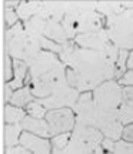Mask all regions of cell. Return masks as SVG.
<instances>
[{
	"label": "cell",
	"instance_id": "obj_13",
	"mask_svg": "<svg viewBox=\"0 0 133 154\" xmlns=\"http://www.w3.org/2000/svg\"><path fill=\"white\" fill-rule=\"evenodd\" d=\"M43 36L50 38V40H53V42H56V43H59V44L66 43L67 40H69L65 29L62 26V23L56 22V20H46V19H44Z\"/></svg>",
	"mask_w": 133,
	"mask_h": 154
},
{
	"label": "cell",
	"instance_id": "obj_30",
	"mask_svg": "<svg viewBox=\"0 0 133 154\" xmlns=\"http://www.w3.org/2000/svg\"><path fill=\"white\" fill-rule=\"evenodd\" d=\"M6 154H33L30 153L27 149H24L23 146H14V147H7V150H6Z\"/></svg>",
	"mask_w": 133,
	"mask_h": 154
},
{
	"label": "cell",
	"instance_id": "obj_19",
	"mask_svg": "<svg viewBox=\"0 0 133 154\" xmlns=\"http://www.w3.org/2000/svg\"><path fill=\"white\" fill-rule=\"evenodd\" d=\"M129 53L128 50H120L119 51V57H117V61H116V72H115V79H120L123 77V74L128 72V60H129Z\"/></svg>",
	"mask_w": 133,
	"mask_h": 154
},
{
	"label": "cell",
	"instance_id": "obj_16",
	"mask_svg": "<svg viewBox=\"0 0 133 154\" xmlns=\"http://www.w3.org/2000/svg\"><path fill=\"white\" fill-rule=\"evenodd\" d=\"M42 9V3L40 2H20L19 7L16 9L19 19H22L23 22H27L32 17L37 16V13Z\"/></svg>",
	"mask_w": 133,
	"mask_h": 154
},
{
	"label": "cell",
	"instance_id": "obj_28",
	"mask_svg": "<svg viewBox=\"0 0 133 154\" xmlns=\"http://www.w3.org/2000/svg\"><path fill=\"white\" fill-rule=\"evenodd\" d=\"M117 83L120 86H128V87H133V70H128V72L123 74V77H120Z\"/></svg>",
	"mask_w": 133,
	"mask_h": 154
},
{
	"label": "cell",
	"instance_id": "obj_3",
	"mask_svg": "<svg viewBox=\"0 0 133 154\" xmlns=\"http://www.w3.org/2000/svg\"><path fill=\"white\" fill-rule=\"evenodd\" d=\"M6 47L13 60H22L27 64H30L42 51L40 40L26 33L24 26L20 22L6 30Z\"/></svg>",
	"mask_w": 133,
	"mask_h": 154
},
{
	"label": "cell",
	"instance_id": "obj_31",
	"mask_svg": "<svg viewBox=\"0 0 133 154\" xmlns=\"http://www.w3.org/2000/svg\"><path fill=\"white\" fill-rule=\"evenodd\" d=\"M115 143H116V141H113L112 138L105 137L103 140H102V144H100V146H102V149H103V150L113 153V151H115Z\"/></svg>",
	"mask_w": 133,
	"mask_h": 154
},
{
	"label": "cell",
	"instance_id": "obj_11",
	"mask_svg": "<svg viewBox=\"0 0 133 154\" xmlns=\"http://www.w3.org/2000/svg\"><path fill=\"white\" fill-rule=\"evenodd\" d=\"M19 144L33 154H52V150H53L52 141H49L47 138L39 137L36 134H32L29 131L22 133Z\"/></svg>",
	"mask_w": 133,
	"mask_h": 154
},
{
	"label": "cell",
	"instance_id": "obj_20",
	"mask_svg": "<svg viewBox=\"0 0 133 154\" xmlns=\"http://www.w3.org/2000/svg\"><path fill=\"white\" fill-rule=\"evenodd\" d=\"M24 110H26L27 116H32L34 119H46V114H47V111H49L44 106L40 104L37 100H34L30 104H27Z\"/></svg>",
	"mask_w": 133,
	"mask_h": 154
},
{
	"label": "cell",
	"instance_id": "obj_2",
	"mask_svg": "<svg viewBox=\"0 0 133 154\" xmlns=\"http://www.w3.org/2000/svg\"><path fill=\"white\" fill-rule=\"evenodd\" d=\"M66 14L62 26L69 40H74L78 34L99 32L103 29V14L96 11V3H65Z\"/></svg>",
	"mask_w": 133,
	"mask_h": 154
},
{
	"label": "cell",
	"instance_id": "obj_34",
	"mask_svg": "<svg viewBox=\"0 0 133 154\" xmlns=\"http://www.w3.org/2000/svg\"><path fill=\"white\" fill-rule=\"evenodd\" d=\"M93 154H113V153H110V151H106V150L102 149V146H99V147L93 151Z\"/></svg>",
	"mask_w": 133,
	"mask_h": 154
},
{
	"label": "cell",
	"instance_id": "obj_5",
	"mask_svg": "<svg viewBox=\"0 0 133 154\" xmlns=\"http://www.w3.org/2000/svg\"><path fill=\"white\" fill-rule=\"evenodd\" d=\"M103 138L105 136L100 130L76 123L70 136V141L62 154H93L94 150L102 144Z\"/></svg>",
	"mask_w": 133,
	"mask_h": 154
},
{
	"label": "cell",
	"instance_id": "obj_22",
	"mask_svg": "<svg viewBox=\"0 0 133 154\" xmlns=\"http://www.w3.org/2000/svg\"><path fill=\"white\" fill-rule=\"evenodd\" d=\"M119 120L123 126L126 124H132L133 123V107H129L126 104L120 106V110H119Z\"/></svg>",
	"mask_w": 133,
	"mask_h": 154
},
{
	"label": "cell",
	"instance_id": "obj_18",
	"mask_svg": "<svg viewBox=\"0 0 133 154\" xmlns=\"http://www.w3.org/2000/svg\"><path fill=\"white\" fill-rule=\"evenodd\" d=\"M26 117V110L11 104L5 106V120L6 124H20Z\"/></svg>",
	"mask_w": 133,
	"mask_h": 154
},
{
	"label": "cell",
	"instance_id": "obj_29",
	"mask_svg": "<svg viewBox=\"0 0 133 154\" xmlns=\"http://www.w3.org/2000/svg\"><path fill=\"white\" fill-rule=\"evenodd\" d=\"M122 140L129 141V143H133V123L132 124H126V126L123 127Z\"/></svg>",
	"mask_w": 133,
	"mask_h": 154
},
{
	"label": "cell",
	"instance_id": "obj_27",
	"mask_svg": "<svg viewBox=\"0 0 133 154\" xmlns=\"http://www.w3.org/2000/svg\"><path fill=\"white\" fill-rule=\"evenodd\" d=\"M122 96H123V104L133 107V87H122Z\"/></svg>",
	"mask_w": 133,
	"mask_h": 154
},
{
	"label": "cell",
	"instance_id": "obj_14",
	"mask_svg": "<svg viewBox=\"0 0 133 154\" xmlns=\"http://www.w3.org/2000/svg\"><path fill=\"white\" fill-rule=\"evenodd\" d=\"M29 64L22 60H13V80L9 82V87H11L14 91L19 88L24 87V80L29 74Z\"/></svg>",
	"mask_w": 133,
	"mask_h": 154
},
{
	"label": "cell",
	"instance_id": "obj_21",
	"mask_svg": "<svg viewBox=\"0 0 133 154\" xmlns=\"http://www.w3.org/2000/svg\"><path fill=\"white\" fill-rule=\"evenodd\" d=\"M39 40H40V44H42V49L46 50V51H52V53H55V54L59 56L62 53V50H63V44L56 43V42L44 37V36L39 37Z\"/></svg>",
	"mask_w": 133,
	"mask_h": 154
},
{
	"label": "cell",
	"instance_id": "obj_35",
	"mask_svg": "<svg viewBox=\"0 0 133 154\" xmlns=\"http://www.w3.org/2000/svg\"><path fill=\"white\" fill-rule=\"evenodd\" d=\"M128 70H133V51L129 54V60H128Z\"/></svg>",
	"mask_w": 133,
	"mask_h": 154
},
{
	"label": "cell",
	"instance_id": "obj_7",
	"mask_svg": "<svg viewBox=\"0 0 133 154\" xmlns=\"http://www.w3.org/2000/svg\"><path fill=\"white\" fill-rule=\"evenodd\" d=\"M46 120L49 123L52 137H55L59 134L73 131L76 124V116L73 109H57V110L47 111Z\"/></svg>",
	"mask_w": 133,
	"mask_h": 154
},
{
	"label": "cell",
	"instance_id": "obj_24",
	"mask_svg": "<svg viewBox=\"0 0 133 154\" xmlns=\"http://www.w3.org/2000/svg\"><path fill=\"white\" fill-rule=\"evenodd\" d=\"M70 136H72V133H65V134H59V136L52 137V146L59 150H65V147L70 141Z\"/></svg>",
	"mask_w": 133,
	"mask_h": 154
},
{
	"label": "cell",
	"instance_id": "obj_33",
	"mask_svg": "<svg viewBox=\"0 0 133 154\" xmlns=\"http://www.w3.org/2000/svg\"><path fill=\"white\" fill-rule=\"evenodd\" d=\"M20 5V2H3V6H5V9H13V7H19Z\"/></svg>",
	"mask_w": 133,
	"mask_h": 154
},
{
	"label": "cell",
	"instance_id": "obj_10",
	"mask_svg": "<svg viewBox=\"0 0 133 154\" xmlns=\"http://www.w3.org/2000/svg\"><path fill=\"white\" fill-rule=\"evenodd\" d=\"M74 43L82 49L94 50V51H105L109 46L112 44L110 38L107 36V32L105 29H102L99 32H90V33L78 34L74 40Z\"/></svg>",
	"mask_w": 133,
	"mask_h": 154
},
{
	"label": "cell",
	"instance_id": "obj_26",
	"mask_svg": "<svg viewBox=\"0 0 133 154\" xmlns=\"http://www.w3.org/2000/svg\"><path fill=\"white\" fill-rule=\"evenodd\" d=\"M5 22H6V29L9 30L11 29L14 24L19 23V14L16 10L13 9H5Z\"/></svg>",
	"mask_w": 133,
	"mask_h": 154
},
{
	"label": "cell",
	"instance_id": "obj_8",
	"mask_svg": "<svg viewBox=\"0 0 133 154\" xmlns=\"http://www.w3.org/2000/svg\"><path fill=\"white\" fill-rule=\"evenodd\" d=\"M80 91L78 88L69 87L63 88L60 91L55 93L47 99H37L42 106H44L47 110H57V109H74V106L78 103L79 97H80Z\"/></svg>",
	"mask_w": 133,
	"mask_h": 154
},
{
	"label": "cell",
	"instance_id": "obj_25",
	"mask_svg": "<svg viewBox=\"0 0 133 154\" xmlns=\"http://www.w3.org/2000/svg\"><path fill=\"white\" fill-rule=\"evenodd\" d=\"M113 154H133V143L125 141V140H117L115 143V151Z\"/></svg>",
	"mask_w": 133,
	"mask_h": 154
},
{
	"label": "cell",
	"instance_id": "obj_6",
	"mask_svg": "<svg viewBox=\"0 0 133 154\" xmlns=\"http://www.w3.org/2000/svg\"><path fill=\"white\" fill-rule=\"evenodd\" d=\"M66 64L62 61L59 66L53 69L52 72L46 73L44 76L34 79L30 82V87H32V93L37 99H47L55 93L60 91L63 88L69 87L70 84L67 83L66 77Z\"/></svg>",
	"mask_w": 133,
	"mask_h": 154
},
{
	"label": "cell",
	"instance_id": "obj_12",
	"mask_svg": "<svg viewBox=\"0 0 133 154\" xmlns=\"http://www.w3.org/2000/svg\"><path fill=\"white\" fill-rule=\"evenodd\" d=\"M20 126L23 127L24 131L36 134V136H39V137H43V138L52 137L49 123H47L46 119H34L32 116H26L24 120L20 123Z\"/></svg>",
	"mask_w": 133,
	"mask_h": 154
},
{
	"label": "cell",
	"instance_id": "obj_1",
	"mask_svg": "<svg viewBox=\"0 0 133 154\" xmlns=\"http://www.w3.org/2000/svg\"><path fill=\"white\" fill-rule=\"evenodd\" d=\"M119 51L113 43L105 51H94L82 49L73 40H67L63 43L59 59L69 67L66 70L67 83L84 93L93 91L102 83L115 79Z\"/></svg>",
	"mask_w": 133,
	"mask_h": 154
},
{
	"label": "cell",
	"instance_id": "obj_23",
	"mask_svg": "<svg viewBox=\"0 0 133 154\" xmlns=\"http://www.w3.org/2000/svg\"><path fill=\"white\" fill-rule=\"evenodd\" d=\"M3 60H5V64H3V73H5V83H9L13 80V59L10 57L9 53H5L3 56Z\"/></svg>",
	"mask_w": 133,
	"mask_h": 154
},
{
	"label": "cell",
	"instance_id": "obj_4",
	"mask_svg": "<svg viewBox=\"0 0 133 154\" xmlns=\"http://www.w3.org/2000/svg\"><path fill=\"white\" fill-rule=\"evenodd\" d=\"M107 36L119 50H133V9L106 17Z\"/></svg>",
	"mask_w": 133,
	"mask_h": 154
},
{
	"label": "cell",
	"instance_id": "obj_9",
	"mask_svg": "<svg viewBox=\"0 0 133 154\" xmlns=\"http://www.w3.org/2000/svg\"><path fill=\"white\" fill-rule=\"evenodd\" d=\"M62 60L59 59V56L52 53V51H46L42 50L40 54L34 59L30 64H29V76H30V82L34 79L44 76L46 73L52 72L53 69L59 66Z\"/></svg>",
	"mask_w": 133,
	"mask_h": 154
},
{
	"label": "cell",
	"instance_id": "obj_32",
	"mask_svg": "<svg viewBox=\"0 0 133 154\" xmlns=\"http://www.w3.org/2000/svg\"><path fill=\"white\" fill-rule=\"evenodd\" d=\"M3 93H5V103L7 104L9 101H10L11 96H13V93H14V90L11 87H9V84L7 83H5V88H3Z\"/></svg>",
	"mask_w": 133,
	"mask_h": 154
},
{
	"label": "cell",
	"instance_id": "obj_15",
	"mask_svg": "<svg viewBox=\"0 0 133 154\" xmlns=\"http://www.w3.org/2000/svg\"><path fill=\"white\" fill-rule=\"evenodd\" d=\"M36 97L33 96L32 93V87L30 86H24V87L19 88L16 90L13 96H11L10 101L7 103V104H11V106H16V107H26L27 104H30L32 101H34Z\"/></svg>",
	"mask_w": 133,
	"mask_h": 154
},
{
	"label": "cell",
	"instance_id": "obj_17",
	"mask_svg": "<svg viewBox=\"0 0 133 154\" xmlns=\"http://www.w3.org/2000/svg\"><path fill=\"white\" fill-rule=\"evenodd\" d=\"M23 133V127L20 124H6L5 126V140L7 147L19 146L20 136Z\"/></svg>",
	"mask_w": 133,
	"mask_h": 154
}]
</instances>
